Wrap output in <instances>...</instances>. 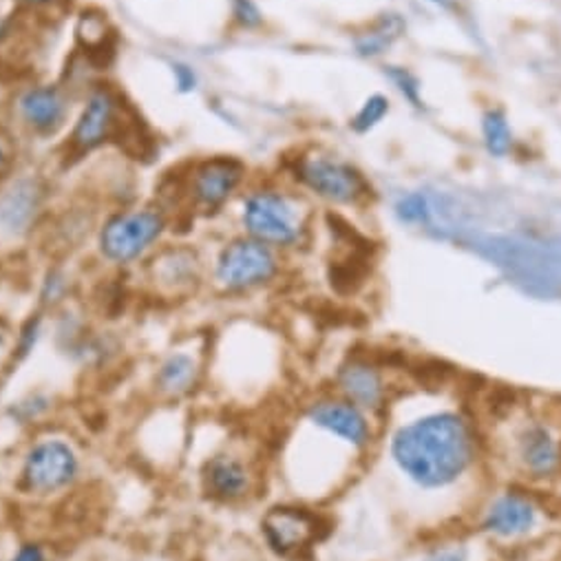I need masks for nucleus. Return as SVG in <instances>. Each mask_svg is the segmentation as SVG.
Segmentation results:
<instances>
[{
    "instance_id": "16",
    "label": "nucleus",
    "mask_w": 561,
    "mask_h": 561,
    "mask_svg": "<svg viewBox=\"0 0 561 561\" xmlns=\"http://www.w3.org/2000/svg\"><path fill=\"white\" fill-rule=\"evenodd\" d=\"M206 484L215 497L237 500L248 493L250 476H248V469L243 462H239L237 458H230V456H221L208 465Z\"/></svg>"
},
{
    "instance_id": "22",
    "label": "nucleus",
    "mask_w": 561,
    "mask_h": 561,
    "mask_svg": "<svg viewBox=\"0 0 561 561\" xmlns=\"http://www.w3.org/2000/svg\"><path fill=\"white\" fill-rule=\"evenodd\" d=\"M234 16L245 27L261 23V16H259L256 8L252 5V0H237V3H234Z\"/></svg>"
},
{
    "instance_id": "15",
    "label": "nucleus",
    "mask_w": 561,
    "mask_h": 561,
    "mask_svg": "<svg viewBox=\"0 0 561 561\" xmlns=\"http://www.w3.org/2000/svg\"><path fill=\"white\" fill-rule=\"evenodd\" d=\"M23 119L41 133L56 130L65 115H67V102L58 87H34L21 95L19 102Z\"/></svg>"
},
{
    "instance_id": "3",
    "label": "nucleus",
    "mask_w": 561,
    "mask_h": 561,
    "mask_svg": "<svg viewBox=\"0 0 561 561\" xmlns=\"http://www.w3.org/2000/svg\"><path fill=\"white\" fill-rule=\"evenodd\" d=\"M546 524L543 504L522 489H506L486 500L478 526L497 543H517L537 535Z\"/></svg>"
},
{
    "instance_id": "11",
    "label": "nucleus",
    "mask_w": 561,
    "mask_h": 561,
    "mask_svg": "<svg viewBox=\"0 0 561 561\" xmlns=\"http://www.w3.org/2000/svg\"><path fill=\"white\" fill-rule=\"evenodd\" d=\"M317 517L301 508L278 506L272 508L263 519V535L270 548L284 557L299 554L317 539Z\"/></svg>"
},
{
    "instance_id": "24",
    "label": "nucleus",
    "mask_w": 561,
    "mask_h": 561,
    "mask_svg": "<svg viewBox=\"0 0 561 561\" xmlns=\"http://www.w3.org/2000/svg\"><path fill=\"white\" fill-rule=\"evenodd\" d=\"M14 561H43V552L36 546H27L19 552V557Z\"/></svg>"
},
{
    "instance_id": "2",
    "label": "nucleus",
    "mask_w": 561,
    "mask_h": 561,
    "mask_svg": "<svg viewBox=\"0 0 561 561\" xmlns=\"http://www.w3.org/2000/svg\"><path fill=\"white\" fill-rule=\"evenodd\" d=\"M504 458L526 482L557 480L561 476V425L530 409L519 413L504 438Z\"/></svg>"
},
{
    "instance_id": "13",
    "label": "nucleus",
    "mask_w": 561,
    "mask_h": 561,
    "mask_svg": "<svg viewBox=\"0 0 561 561\" xmlns=\"http://www.w3.org/2000/svg\"><path fill=\"white\" fill-rule=\"evenodd\" d=\"M78 471L73 451L62 443L38 445L25 462V480L34 491L49 493L67 486Z\"/></svg>"
},
{
    "instance_id": "1",
    "label": "nucleus",
    "mask_w": 561,
    "mask_h": 561,
    "mask_svg": "<svg viewBox=\"0 0 561 561\" xmlns=\"http://www.w3.org/2000/svg\"><path fill=\"white\" fill-rule=\"evenodd\" d=\"M480 434L460 409L415 413L389 436V462L417 491L447 493L473 476Z\"/></svg>"
},
{
    "instance_id": "10",
    "label": "nucleus",
    "mask_w": 561,
    "mask_h": 561,
    "mask_svg": "<svg viewBox=\"0 0 561 561\" xmlns=\"http://www.w3.org/2000/svg\"><path fill=\"white\" fill-rule=\"evenodd\" d=\"M299 180L334 204H352L363 195L360 175L332 158H304L299 162Z\"/></svg>"
},
{
    "instance_id": "8",
    "label": "nucleus",
    "mask_w": 561,
    "mask_h": 561,
    "mask_svg": "<svg viewBox=\"0 0 561 561\" xmlns=\"http://www.w3.org/2000/svg\"><path fill=\"white\" fill-rule=\"evenodd\" d=\"M341 398L365 413L380 415L391 402V380L387 369L371 358H350L336 376Z\"/></svg>"
},
{
    "instance_id": "12",
    "label": "nucleus",
    "mask_w": 561,
    "mask_h": 561,
    "mask_svg": "<svg viewBox=\"0 0 561 561\" xmlns=\"http://www.w3.org/2000/svg\"><path fill=\"white\" fill-rule=\"evenodd\" d=\"M243 167L230 158H213L193 169L188 193L197 206L219 208L241 184Z\"/></svg>"
},
{
    "instance_id": "19",
    "label": "nucleus",
    "mask_w": 561,
    "mask_h": 561,
    "mask_svg": "<svg viewBox=\"0 0 561 561\" xmlns=\"http://www.w3.org/2000/svg\"><path fill=\"white\" fill-rule=\"evenodd\" d=\"M106 21L102 16L84 14L78 25V38L87 49H100L106 43Z\"/></svg>"
},
{
    "instance_id": "7",
    "label": "nucleus",
    "mask_w": 561,
    "mask_h": 561,
    "mask_svg": "<svg viewBox=\"0 0 561 561\" xmlns=\"http://www.w3.org/2000/svg\"><path fill=\"white\" fill-rule=\"evenodd\" d=\"M310 423L339 438L358 454H365L374 445V417L347 402L345 398H325L308 409Z\"/></svg>"
},
{
    "instance_id": "5",
    "label": "nucleus",
    "mask_w": 561,
    "mask_h": 561,
    "mask_svg": "<svg viewBox=\"0 0 561 561\" xmlns=\"http://www.w3.org/2000/svg\"><path fill=\"white\" fill-rule=\"evenodd\" d=\"M276 256L270 245L256 239L232 241L217 261V280L232 293L250 290L276 274Z\"/></svg>"
},
{
    "instance_id": "23",
    "label": "nucleus",
    "mask_w": 561,
    "mask_h": 561,
    "mask_svg": "<svg viewBox=\"0 0 561 561\" xmlns=\"http://www.w3.org/2000/svg\"><path fill=\"white\" fill-rule=\"evenodd\" d=\"M175 78H178V84H180L182 91L195 89V73L188 67H178L175 69Z\"/></svg>"
},
{
    "instance_id": "18",
    "label": "nucleus",
    "mask_w": 561,
    "mask_h": 561,
    "mask_svg": "<svg viewBox=\"0 0 561 561\" xmlns=\"http://www.w3.org/2000/svg\"><path fill=\"white\" fill-rule=\"evenodd\" d=\"M484 137L489 142V149L495 156H504L511 147V130L506 119L500 113H489L484 117Z\"/></svg>"
},
{
    "instance_id": "6",
    "label": "nucleus",
    "mask_w": 561,
    "mask_h": 561,
    "mask_svg": "<svg viewBox=\"0 0 561 561\" xmlns=\"http://www.w3.org/2000/svg\"><path fill=\"white\" fill-rule=\"evenodd\" d=\"M164 230V217L158 210H133L115 215L102 230L100 248L106 259L126 263L142 254Z\"/></svg>"
},
{
    "instance_id": "26",
    "label": "nucleus",
    "mask_w": 561,
    "mask_h": 561,
    "mask_svg": "<svg viewBox=\"0 0 561 561\" xmlns=\"http://www.w3.org/2000/svg\"><path fill=\"white\" fill-rule=\"evenodd\" d=\"M25 3H30V5H49V3H56V0H25Z\"/></svg>"
},
{
    "instance_id": "20",
    "label": "nucleus",
    "mask_w": 561,
    "mask_h": 561,
    "mask_svg": "<svg viewBox=\"0 0 561 561\" xmlns=\"http://www.w3.org/2000/svg\"><path fill=\"white\" fill-rule=\"evenodd\" d=\"M425 561H469V552L462 543H440L427 552Z\"/></svg>"
},
{
    "instance_id": "21",
    "label": "nucleus",
    "mask_w": 561,
    "mask_h": 561,
    "mask_svg": "<svg viewBox=\"0 0 561 561\" xmlns=\"http://www.w3.org/2000/svg\"><path fill=\"white\" fill-rule=\"evenodd\" d=\"M385 111H387V102H385L382 98H371V100L365 104V108L358 113V117H356V128H360V130L369 128L371 124H376V122L385 115Z\"/></svg>"
},
{
    "instance_id": "17",
    "label": "nucleus",
    "mask_w": 561,
    "mask_h": 561,
    "mask_svg": "<svg viewBox=\"0 0 561 561\" xmlns=\"http://www.w3.org/2000/svg\"><path fill=\"white\" fill-rule=\"evenodd\" d=\"M195 376L197 367L188 356H173L160 371V385L169 393H182L195 382Z\"/></svg>"
},
{
    "instance_id": "9",
    "label": "nucleus",
    "mask_w": 561,
    "mask_h": 561,
    "mask_svg": "<svg viewBox=\"0 0 561 561\" xmlns=\"http://www.w3.org/2000/svg\"><path fill=\"white\" fill-rule=\"evenodd\" d=\"M119 128V100L111 89H95L71 133V147L78 153H89L117 133Z\"/></svg>"
},
{
    "instance_id": "4",
    "label": "nucleus",
    "mask_w": 561,
    "mask_h": 561,
    "mask_svg": "<svg viewBox=\"0 0 561 561\" xmlns=\"http://www.w3.org/2000/svg\"><path fill=\"white\" fill-rule=\"evenodd\" d=\"M243 224L252 239L265 245H290L304 230L297 204L290 197L272 191L252 193L245 199Z\"/></svg>"
},
{
    "instance_id": "25",
    "label": "nucleus",
    "mask_w": 561,
    "mask_h": 561,
    "mask_svg": "<svg viewBox=\"0 0 561 561\" xmlns=\"http://www.w3.org/2000/svg\"><path fill=\"white\" fill-rule=\"evenodd\" d=\"M10 162V153H8V149H5V145L0 142V171L5 169V164Z\"/></svg>"
},
{
    "instance_id": "14",
    "label": "nucleus",
    "mask_w": 561,
    "mask_h": 561,
    "mask_svg": "<svg viewBox=\"0 0 561 561\" xmlns=\"http://www.w3.org/2000/svg\"><path fill=\"white\" fill-rule=\"evenodd\" d=\"M43 204V186L34 178L14 182L0 195V226L12 234H23L34 224Z\"/></svg>"
}]
</instances>
